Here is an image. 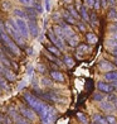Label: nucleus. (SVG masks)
Listing matches in <instances>:
<instances>
[{
    "label": "nucleus",
    "instance_id": "14",
    "mask_svg": "<svg viewBox=\"0 0 117 124\" xmlns=\"http://www.w3.org/2000/svg\"><path fill=\"white\" fill-rule=\"evenodd\" d=\"M60 27H62V29H63V36H64V38L68 39V38H71L72 36H74V31L72 29L68 24L60 23Z\"/></svg>",
    "mask_w": 117,
    "mask_h": 124
},
{
    "label": "nucleus",
    "instance_id": "11",
    "mask_svg": "<svg viewBox=\"0 0 117 124\" xmlns=\"http://www.w3.org/2000/svg\"><path fill=\"white\" fill-rule=\"evenodd\" d=\"M98 69L101 70V71H103V72H108V71L115 70V65H113V63H111L110 61L102 60V61L98 63Z\"/></svg>",
    "mask_w": 117,
    "mask_h": 124
},
{
    "label": "nucleus",
    "instance_id": "50",
    "mask_svg": "<svg viewBox=\"0 0 117 124\" xmlns=\"http://www.w3.org/2000/svg\"><path fill=\"white\" fill-rule=\"evenodd\" d=\"M93 124H96V123H93Z\"/></svg>",
    "mask_w": 117,
    "mask_h": 124
},
{
    "label": "nucleus",
    "instance_id": "40",
    "mask_svg": "<svg viewBox=\"0 0 117 124\" xmlns=\"http://www.w3.org/2000/svg\"><path fill=\"white\" fill-rule=\"evenodd\" d=\"M110 29H111V31H113V32H117V22H116V23H113L112 25L110 27Z\"/></svg>",
    "mask_w": 117,
    "mask_h": 124
},
{
    "label": "nucleus",
    "instance_id": "22",
    "mask_svg": "<svg viewBox=\"0 0 117 124\" xmlns=\"http://www.w3.org/2000/svg\"><path fill=\"white\" fill-rule=\"evenodd\" d=\"M18 1H19L21 5L26 7V8H33V7L35 5V3L38 1V0H18Z\"/></svg>",
    "mask_w": 117,
    "mask_h": 124
},
{
    "label": "nucleus",
    "instance_id": "39",
    "mask_svg": "<svg viewBox=\"0 0 117 124\" xmlns=\"http://www.w3.org/2000/svg\"><path fill=\"white\" fill-rule=\"evenodd\" d=\"M84 1H86V5H87V7H93L94 0H84Z\"/></svg>",
    "mask_w": 117,
    "mask_h": 124
},
{
    "label": "nucleus",
    "instance_id": "1",
    "mask_svg": "<svg viewBox=\"0 0 117 124\" xmlns=\"http://www.w3.org/2000/svg\"><path fill=\"white\" fill-rule=\"evenodd\" d=\"M23 98L25 100V103L28 104V106H29L30 109H33L35 113H38V114H42V113L48 108L47 103H44L43 100L38 99L35 95H33L32 93H24Z\"/></svg>",
    "mask_w": 117,
    "mask_h": 124
},
{
    "label": "nucleus",
    "instance_id": "12",
    "mask_svg": "<svg viewBox=\"0 0 117 124\" xmlns=\"http://www.w3.org/2000/svg\"><path fill=\"white\" fill-rule=\"evenodd\" d=\"M99 108H101V110H103L104 113H113V111L117 109L116 106H113L111 103H108L107 100L99 101Z\"/></svg>",
    "mask_w": 117,
    "mask_h": 124
},
{
    "label": "nucleus",
    "instance_id": "10",
    "mask_svg": "<svg viewBox=\"0 0 117 124\" xmlns=\"http://www.w3.org/2000/svg\"><path fill=\"white\" fill-rule=\"evenodd\" d=\"M0 63H1L4 67H8V69H12V67L16 69V66H15L13 62L6 57V54L4 53V51H3V49H0Z\"/></svg>",
    "mask_w": 117,
    "mask_h": 124
},
{
    "label": "nucleus",
    "instance_id": "42",
    "mask_svg": "<svg viewBox=\"0 0 117 124\" xmlns=\"http://www.w3.org/2000/svg\"><path fill=\"white\" fill-rule=\"evenodd\" d=\"M78 27H79V29H81L82 32H84V31H86V28H84V25H83L82 23H78Z\"/></svg>",
    "mask_w": 117,
    "mask_h": 124
},
{
    "label": "nucleus",
    "instance_id": "17",
    "mask_svg": "<svg viewBox=\"0 0 117 124\" xmlns=\"http://www.w3.org/2000/svg\"><path fill=\"white\" fill-rule=\"evenodd\" d=\"M106 100L108 101V103H111L113 106H116L117 108V94L116 93H110V94H107V96L104 98Z\"/></svg>",
    "mask_w": 117,
    "mask_h": 124
},
{
    "label": "nucleus",
    "instance_id": "4",
    "mask_svg": "<svg viewBox=\"0 0 117 124\" xmlns=\"http://www.w3.org/2000/svg\"><path fill=\"white\" fill-rule=\"evenodd\" d=\"M0 39L3 41L4 46L6 47L14 56H20V48H19V46L8 36L6 32H3V33H1V38H0Z\"/></svg>",
    "mask_w": 117,
    "mask_h": 124
},
{
    "label": "nucleus",
    "instance_id": "36",
    "mask_svg": "<svg viewBox=\"0 0 117 124\" xmlns=\"http://www.w3.org/2000/svg\"><path fill=\"white\" fill-rule=\"evenodd\" d=\"M44 7L47 12H51V0H44Z\"/></svg>",
    "mask_w": 117,
    "mask_h": 124
},
{
    "label": "nucleus",
    "instance_id": "5",
    "mask_svg": "<svg viewBox=\"0 0 117 124\" xmlns=\"http://www.w3.org/2000/svg\"><path fill=\"white\" fill-rule=\"evenodd\" d=\"M13 20H14V24H15L16 31L20 33V36L23 37L24 39L29 38V31H28V24H26L25 19L15 18V19H13Z\"/></svg>",
    "mask_w": 117,
    "mask_h": 124
},
{
    "label": "nucleus",
    "instance_id": "41",
    "mask_svg": "<svg viewBox=\"0 0 117 124\" xmlns=\"http://www.w3.org/2000/svg\"><path fill=\"white\" fill-rule=\"evenodd\" d=\"M111 38L115 39V41H117V32H112V33H111Z\"/></svg>",
    "mask_w": 117,
    "mask_h": 124
},
{
    "label": "nucleus",
    "instance_id": "15",
    "mask_svg": "<svg viewBox=\"0 0 117 124\" xmlns=\"http://www.w3.org/2000/svg\"><path fill=\"white\" fill-rule=\"evenodd\" d=\"M104 78L107 82H115L117 81V70H112L108 72H104Z\"/></svg>",
    "mask_w": 117,
    "mask_h": 124
},
{
    "label": "nucleus",
    "instance_id": "38",
    "mask_svg": "<svg viewBox=\"0 0 117 124\" xmlns=\"http://www.w3.org/2000/svg\"><path fill=\"white\" fill-rule=\"evenodd\" d=\"M99 1H101V0H94V3H93V9H98L99 7H101V3H99Z\"/></svg>",
    "mask_w": 117,
    "mask_h": 124
},
{
    "label": "nucleus",
    "instance_id": "20",
    "mask_svg": "<svg viewBox=\"0 0 117 124\" xmlns=\"http://www.w3.org/2000/svg\"><path fill=\"white\" fill-rule=\"evenodd\" d=\"M93 123H96V124H108L107 120H106V118L102 116L101 114H94L93 115Z\"/></svg>",
    "mask_w": 117,
    "mask_h": 124
},
{
    "label": "nucleus",
    "instance_id": "8",
    "mask_svg": "<svg viewBox=\"0 0 117 124\" xmlns=\"http://www.w3.org/2000/svg\"><path fill=\"white\" fill-rule=\"evenodd\" d=\"M48 37H49V39H51V42H53V44H54V46L57 47L58 49H64V48H65V44H64V42H63V39L59 38L58 36H55L54 33H53V31L48 32Z\"/></svg>",
    "mask_w": 117,
    "mask_h": 124
},
{
    "label": "nucleus",
    "instance_id": "6",
    "mask_svg": "<svg viewBox=\"0 0 117 124\" xmlns=\"http://www.w3.org/2000/svg\"><path fill=\"white\" fill-rule=\"evenodd\" d=\"M19 114L21 116H24L26 120H29V122H37V114H35V111L30 109V108H26V106L24 105H20L19 106Z\"/></svg>",
    "mask_w": 117,
    "mask_h": 124
},
{
    "label": "nucleus",
    "instance_id": "32",
    "mask_svg": "<svg viewBox=\"0 0 117 124\" xmlns=\"http://www.w3.org/2000/svg\"><path fill=\"white\" fill-rule=\"evenodd\" d=\"M106 118V120H107V123L108 124H117V119L113 116V115H111V114H108L107 116H104Z\"/></svg>",
    "mask_w": 117,
    "mask_h": 124
},
{
    "label": "nucleus",
    "instance_id": "47",
    "mask_svg": "<svg viewBox=\"0 0 117 124\" xmlns=\"http://www.w3.org/2000/svg\"><path fill=\"white\" fill-rule=\"evenodd\" d=\"M113 61H115V63L117 65V57H115V58H113Z\"/></svg>",
    "mask_w": 117,
    "mask_h": 124
},
{
    "label": "nucleus",
    "instance_id": "27",
    "mask_svg": "<svg viewBox=\"0 0 117 124\" xmlns=\"http://www.w3.org/2000/svg\"><path fill=\"white\" fill-rule=\"evenodd\" d=\"M14 15L18 16V18H20V19L28 18V16H26V13L24 12V10H21V9H14Z\"/></svg>",
    "mask_w": 117,
    "mask_h": 124
},
{
    "label": "nucleus",
    "instance_id": "9",
    "mask_svg": "<svg viewBox=\"0 0 117 124\" xmlns=\"http://www.w3.org/2000/svg\"><path fill=\"white\" fill-rule=\"evenodd\" d=\"M97 89L101 93H106V94H110V93H113L115 91L113 87L111 86V84L110 82H106V81H98L97 82Z\"/></svg>",
    "mask_w": 117,
    "mask_h": 124
},
{
    "label": "nucleus",
    "instance_id": "43",
    "mask_svg": "<svg viewBox=\"0 0 117 124\" xmlns=\"http://www.w3.org/2000/svg\"><path fill=\"white\" fill-rule=\"evenodd\" d=\"M4 119H5V115H1V114H0V124L4 123Z\"/></svg>",
    "mask_w": 117,
    "mask_h": 124
},
{
    "label": "nucleus",
    "instance_id": "29",
    "mask_svg": "<svg viewBox=\"0 0 117 124\" xmlns=\"http://www.w3.org/2000/svg\"><path fill=\"white\" fill-rule=\"evenodd\" d=\"M104 95L102 94V93H94L93 95H92V99L94 100V101H97V103H99V101H102V100H104Z\"/></svg>",
    "mask_w": 117,
    "mask_h": 124
},
{
    "label": "nucleus",
    "instance_id": "19",
    "mask_svg": "<svg viewBox=\"0 0 117 124\" xmlns=\"http://www.w3.org/2000/svg\"><path fill=\"white\" fill-rule=\"evenodd\" d=\"M79 9V14H81V16H82V19L86 22H90V15H88V13H87V8L84 7V5H82V7H79L78 8Z\"/></svg>",
    "mask_w": 117,
    "mask_h": 124
},
{
    "label": "nucleus",
    "instance_id": "26",
    "mask_svg": "<svg viewBox=\"0 0 117 124\" xmlns=\"http://www.w3.org/2000/svg\"><path fill=\"white\" fill-rule=\"evenodd\" d=\"M47 49H48V52H51L52 54H54L55 57H59L60 56V49H58L55 46H48Z\"/></svg>",
    "mask_w": 117,
    "mask_h": 124
},
{
    "label": "nucleus",
    "instance_id": "16",
    "mask_svg": "<svg viewBox=\"0 0 117 124\" xmlns=\"http://www.w3.org/2000/svg\"><path fill=\"white\" fill-rule=\"evenodd\" d=\"M51 77L57 82H64V76L60 71H51Z\"/></svg>",
    "mask_w": 117,
    "mask_h": 124
},
{
    "label": "nucleus",
    "instance_id": "24",
    "mask_svg": "<svg viewBox=\"0 0 117 124\" xmlns=\"http://www.w3.org/2000/svg\"><path fill=\"white\" fill-rule=\"evenodd\" d=\"M86 39H87V42L88 43H91V44H94V43H97V36L94 34V33H87V36H86Z\"/></svg>",
    "mask_w": 117,
    "mask_h": 124
},
{
    "label": "nucleus",
    "instance_id": "35",
    "mask_svg": "<svg viewBox=\"0 0 117 124\" xmlns=\"http://www.w3.org/2000/svg\"><path fill=\"white\" fill-rule=\"evenodd\" d=\"M91 22H92V27H93V28H94V27H97L98 20H96V14H92V16H91Z\"/></svg>",
    "mask_w": 117,
    "mask_h": 124
},
{
    "label": "nucleus",
    "instance_id": "25",
    "mask_svg": "<svg viewBox=\"0 0 117 124\" xmlns=\"http://www.w3.org/2000/svg\"><path fill=\"white\" fill-rule=\"evenodd\" d=\"M53 33H54L55 36H58L59 38L64 39V36H63V29H62V27H60V25H54V28H53Z\"/></svg>",
    "mask_w": 117,
    "mask_h": 124
},
{
    "label": "nucleus",
    "instance_id": "37",
    "mask_svg": "<svg viewBox=\"0 0 117 124\" xmlns=\"http://www.w3.org/2000/svg\"><path fill=\"white\" fill-rule=\"evenodd\" d=\"M116 12H117V10H115V9L111 10V12L108 13V19H115V16H116Z\"/></svg>",
    "mask_w": 117,
    "mask_h": 124
},
{
    "label": "nucleus",
    "instance_id": "18",
    "mask_svg": "<svg viewBox=\"0 0 117 124\" xmlns=\"http://www.w3.org/2000/svg\"><path fill=\"white\" fill-rule=\"evenodd\" d=\"M77 119L79 120L81 124H90V119H88V116L84 114V113H82V111L77 113Z\"/></svg>",
    "mask_w": 117,
    "mask_h": 124
},
{
    "label": "nucleus",
    "instance_id": "30",
    "mask_svg": "<svg viewBox=\"0 0 117 124\" xmlns=\"http://www.w3.org/2000/svg\"><path fill=\"white\" fill-rule=\"evenodd\" d=\"M64 65L67 66V67H73L74 66V61H73V58L72 57H69V56H65L64 57Z\"/></svg>",
    "mask_w": 117,
    "mask_h": 124
},
{
    "label": "nucleus",
    "instance_id": "21",
    "mask_svg": "<svg viewBox=\"0 0 117 124\" xmlns=\"http://www.w3.org/2000/svg\"><path fill=\"white\" fill-rule=\"evenodd\" d=\"M67 12H69V14L73 16L74 19L79 18V13H78V10L73 7V5H68V7H67Z\"/></svg>",
    "mask_w": 117,
    "mask_h": 124
},
{
    "label": "nucleus",
    "instance_id": "46",
    "mask_svg": "<svg viewBox=\"0 0 117 124\" xmlns=\"http://www.w3.org/2000/svg\"><path fill=\"white\" fill-rule=\"evenodd\" d=\"M3 67H4V66L0 63V75H1V72H3Z\"/></svg>",
    "mask_w": 117,
    "mask_h": 124
},
{
    "label": "nucleus",
    "instance_id": "23",
    "mask_svg": "<svg viewBox=\"0 0 117 124\" xmlns=\"http://www.w3.org/2000/svg\"><path fill=\"white\" fill-rule=\"evenodd\" d=\"M62 16H63V18L67 20V22H68V23L69 24H74V23H77V22H76V19L73 18V16H72L68 12H63L62 13Z\"/></svg>",
    "mask_w": 117,
    "mask_h": 124
},
{
    "label": "nucleus",
    "instance_id": "31",
    "mask_svg": "<svg viewBox=\"0 0 117 124\" xmlns=\"http://www.w3.org/2000/svg\"><path fill=\"white\" fill-rule=\"evenodd\" d=\"M88 51V47H87V44H79V46L77 47V53H86Z\"/></svg>",
    "mask_w": 117,
    "mask_h": 124
},
{
    "label": "nucleus",
    "instance_id": "34",
    "mask_svg": "<svg viewBox=\"0 0 117 124\" xmlns=\"http://www.w3.org/2000/svg\"><path fill=\"white\" fill-rule=\"evenodd\" d=\"M37 70H38L39 72H40V74H44V72L47 71L46 66H44V65H42V63H38V65H37Z\"/></svg>",
    "mask_w": 117,
    "mask_h": 124
},
{
    "label": "nucleus",
    "instance_id": "2",
    "mask_svg": "<svg viewBox=\"0 0 117 124\" xmlns=\"http://www.w3.org/2000/svg\"><path fill=\"white\" fill-rule=\"evenodd\" d=\"M4 25H5V32L8 33V36L12 38L13 41L18 44V46L24 47V46H25V39L20 36V33H19L18 31H16L15 24H14V20L10 19V20H8Z\"/></svg>",
    "mask_w": 117,
    "mask_h": 124
},
{
    "label": "nucleus",
    "instance_id": "3",
    "mask_svg": "<svg viewBox=\"0 0 117 124\" xmlns=\"http://www.w3.org/2000/svg\"><path fill=\"white\" fill-rule=\"evenodd\" d=\"M39 116H40L42 124H53L55 122V119H57V116H58V111L55 110L53 106L48 105V108L44 110L42 114H39Z\"/></svg>",
    "mask_w": 117,
    "mask_h": 124
},
{
    "label": "nucleus",
    "instance_id": "45",
    "mask_svg": "<svg viewBox=\"0 0 117 124\" xmlns=\"http://www.w3.org/2000/svg\"><path fill=\"white\" fill-rule=\"evenodd\" d=\"M113 4H115V0H108V5H111V7H112Z\"/></svg>",
    "mask_w": 117,
    "mask_h": 124
},
{
    "label": "nucleus",
    "instance_id": "7",
    "mask_svg": "<svg viewBox=\"0 0 117 124\" xmlns=\"http://www.w3.org/2000/svg\"><path fill=\"white\" fill-rule=\"evenodd\" d=\"M28 24V31H29V36H32L33 38H37L39 36V27L37 24L35 19H29L26 22Z\"/></svg>",
    "mask_w": 117,
    "mask_h": 124
},
{
    "label": "nucleus",
    "instance_id": "49",
    "mask_svg": "<svg viewBox=\"0 0 117 124\" xmlns=\"http://www.w3.org/2000/svg\"><path fill=\"white\" fill-rule=\"evenodd\" d=\"M0 38H1V33H0Z\"/></svg>",
    "mask_w": 117,
    "mask_h": 124
},
{
    "label": "nucleus",
    "instance_id": "13",
    "mask_svg": "<svg viewBox=\"0 0 117 124\" xmlns=\"http://www.w3.org/2000/svg\"><path fill=\"white\" fill-rule=\"evenodd\" d=\"M1 76H4V78L6 81H14L16 76L13 72L12 69H8V67H3V72H1Z\"/></svg>",
    "mask_w": 117,
    "mask_h": 124
},
{
    "label": "nucleus",
    "instance_id": "28",
    "mask_svg": "<svg viewBox=\"0 0 117 124\" xmlns=\"http://www.w3.org/2000/svg\"><path fill=\"white\" fill-rule=\"evenodd\" d=\"M78 41H79V39H78V37L74 34V36H72L71 38H68V44L71 47H76V46H78Z\"/></svg>",
    "mask_w": 117,
    "mask_h": 124
},
{
    "label": "nucleus",
    "instance_id": "48",
    "mask_svg": "<svg viewBox=\"0 0 117 124\" xmlns=\"http://www.w3.org/2000/svg\"><path fill=\"white\" fill-rule=\"evenodd\" d=\"M115 20L117 22V12H116V16H115Z\"/></svg>",
    "mask_w": 117,
    "mask_h": 124
},
{
    "label": "nucleus",
    "instance_id": "33",
    "mask_svg": "<svg viewBox=\"0 0 117 124\" xmlns=\"http://www.w3.org/2000/svg\"><path fill=\"white\" fill-rule=\"evenodd\" d=\"M42 84H43V86H53V84H52V81L49 80V78H46V77H43L42 78Z\"/></svg>",
    "mask_w": 117,
    "mask_h": 124
},
{
    "label": "nucleus",
    "instance_id": "44",
    "mask_svg": "<svg viewBox=\"0 0 117 124\" xmlns=\"http://www.w3.org/2000/svg\"><path fill=\"white\" fill-rule=\"evenodd\" d=\"M33 53H34V51H33L32 48H28V54H29V56H32Z\"/></svg>",
    "mask_w": 117,
    "mask_h": 124
}]
</instances>
